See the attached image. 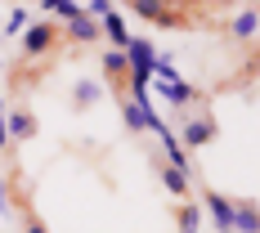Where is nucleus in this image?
Instances as JSON below:
<instances>
[{
  "instance_id": "obj_1",
  "label": "nucleus",
  "mask_w": 260,
  "mask_h": 233,
  "mask_svg": "<svg viewBox=\"0 0 260 233\" xmlns=\"http://www.w3.org/2000/svg\"><path fill=\"white\" fill-rule=\"evenodd\" d=\"M58 41H63V23L41 18V23H27L23 27V36H18V54H23V63H36V58H45V54L58 50Z\"/></svg>"
},
{
  "instance_id": "obj_2",
  "label": "nucleus",
  "mask_w": 260,
  "mask_h": 233,
  "mask_svg": "<svg viewBox=\"0 0 260 233\" xmlns=\"http://www.w3.org/2000/svg\"><path fill=\"white\" fill-rule=\"evenodd\" d=\"M130 14H139L144 23L161 27V31H180L184 23H188V14L180 9V0H126Z\"/></svg>"
},
{
  "instance_id": "obj_3",
  "label": "nucleus",
  "mask_w": 260,
  "mask_h": 233,
  "mask_svg": "<svg viewBox=\"0 0 260 233\" xmlns=\"http://www.w3.org/2000/svg\"><path fill=\"white\" fill-rule=\"evenodd\" d=\"M215 135H220V121L211 117L207 108H198V112H184L180 135H175V139H180V148L188 153V148H207V144L215 139Z\"/></svg>"
},
{
  "instance_id": "obj_4",
  "label": "nucleus",
  "mask_w": 260,
  "mask_h": 233,
  "mask_svg": "<svg viewBox=\"0 0 260 233\" xmlns=\"http://www.w3.org/2000/svg\"><path fill=\"white\" fill-rule=\"evenodd\" d=\"M198 207H202V211H211V220H215V229H220V233H234V202H229L224 193L207 188Z\"/></svg>"
},
{
  "instance_id": "obj_5",
  "label": "nucleus",
  "mask_w": 260,
  "mask_h": 233,
  "mask_svg": "<svg viewBox=\"0 0 260 233\" xmlns=\"http://www.w3.org/2000/svg\"><path fill=\"white\" fill-rule=\"evenodd\" d=\"M36 130H41V121H36V112H31V108H14V112L5 117V135H9L14 144L36 139Z\"/></svg>"
},
{
  "instance_id": "obj_6",
  "label": "nucleus",
  "mask_w": 260,
  "mask_h": 233,
  "mask_svg": "<svg viewBox=\"0 0 260 233\" xmlns=\"http://www.w3.org/2000/svg\"><path fill=\"white\" fill-rule=\"evenodd\" d=\"M63 36H68V41H77V45H94V41L104 36V27H99V18H90V14L81 9L72 23H63Z\"/></svg>"
},
{
  "instance_id": "obj_7",
  "label": "nucleus",
  "mask_w": 260,
  "mask_h": 233,
  "mask_svg": "<svg viewBox=\"0 0 260 233\" xmlns=\"http://www.w3.org/2000/svg\"><path fill=\"white\" fill-rule=\"evenodd\" d=\"M99 68H104V81L117 90V99H121V90H126V72H130V68H126V54H121V50H108L104 58H99Z\"/></svg>"
},
{
  "instance_id": "obj_8",
  "label": "nucleus",
  "mask_w": 260,
  "mask_h": 233,
  "mask_svg": "<svg viewBox=\"0 0 260 233\" xmlns=\"http://www.w3.org/2000/svg\"><path fill=\"white\" fill-rule=\"evenodd\" d=\"M99 27H104V36L112 41V50H126V45H130V27H126V18H121L117 9H112V14H104V18H99Z\"/></svg>"
},
{
  "instance_id": "obj_9",
  "label": "nucleus",
  "mask_w": 260,
  "mask_h": 233,
  "mask_svg": "<svg viewBox=\"0 0 260 233\" xmlns=\"http://www.w3.org/2000/svg\"><path fill=\"white\" fill-rule=\"evenodd\" d=\"M157 175H161V188H166L171 197H188V188H193L188 171H180V166H161Z\"/></svg>"
},
{
  "instance_id": "obj_10",
  "label": "nucleus",
  "mask_w": 260,
  "mask_h": 233,
  "mask_svg": "<svg viewBox=\"0 0 260 233\" xmlns=\"http://www.w3.org/2000/svg\"><path fill=\"white\" fill-rule=\"evenodd\" d=\"M229 36L242 41V45H251V41H256V9H251V5H247V9H238V18L229 23Z\"/></svg>"
},
{
  "instance_id": "obj_11",
  "label": "nucleus",
  "mask_w": 260,
  "mask_h": 233,
  "mask_svg": "<svg viewBox=\"0 0 260 233\" xmlns=\"http://www.w3.org/2000/svg\"><path fill=\"white\" fill-rule=\"evenodd\" d=\"M198 229H202V207L198 202L175 207V233H198Z\"/></svg>"
},
{
  "instance_id": "obj_12",
  "label": "nucleus",
  "mask_w": 260,
  "mask_h": 233,
  "mask_svg": "<svg viewBox=\"0 0 260 233\" xmlns=\"http://www.w3.org/2000/svg\"><path fill=\"white\" fill-rule=\"evenodd\" d=\"M256 229H260L256 202H234V233H256Z\"/></svg>"
},
{
  "instance_id": "obj_13",
  "label": "nucleus",
  "mask_w": 260,
  "mask_h": 233,
  "mask_svg": "<svg viewBox=\"0 0 260 233\" xmlns=\"http://www.w3.org/2000/svg\"><path fill=\"white\" fill-rule=\"evenodd\" d=\"M41 9H45V18H54V23H72L81 14L77 0H41Z\"/></svg>"
},
{
  "instance_id": "obj_14",
  "label": "nucleus",
  "mask_w": 260,
  "mask_h": 233,
  "mask_svg": "<svg viewBox=\"0 0 260 233\" xmlns=\"http://www.w3.org/2000/svg\"><path fill=\"white\" fill-rule=\"evenodd\" d=\"M99 94H104V81H77V85H72V104L77 108H90Z\"/></svg>"
},
{
  "instance_id": "obj_15",
  "label": "nucleus",
  "mask_w": 260,
  "mask_h": 233,
  "mask_svg": "<svg viewBox=\"0 0 260 233\" xmlns=\"http://www.w3.org/2000/svg\"><path fill=\"white\" fill-rule=\"evenodd\" d=\"M23 27H27V9L14 5V14H9V23L0 27V36H23Z\"/></svg>"
},
{
  "instance_id": "obj_16",
  "label": "nucleus",
  "mask_w": 260,
  "mask_h": 233,
  "mask_svg": "<svg viewBox=\"0 0 260 233\" xmlns=\"http://www.w3.org/2000/svg\"><path fill=\"white\" fill-rule=\"evenodd\" d=\"M18 215H23V233H50L41 220H36V215H31V211H18Z\"/></svg>"
},
{
  "instance_id": "obj_17",
  "label": "nucleus",
  "mask_w": 260,
  "mask_h": 233,
  "mask_svg": "<svg viewBox=\"0 0 260 233\" xmlns=\"http://www.w3.org/2000/svg\"><path fill=\"white\" fill-rule=\"evenodd\" d=\"M104 14H112V0H90V18H104Z\"/></svg>"
},
{
  "instance_id": "obj_18",
  "label": "nucleus",
  "mask_w": 260,
  "mask_h": 233,
  "mask_svg": "<svg viewBox=\"0 0 260 233\" xmlns=\"http://www.w3.org/2000/svg\"><path fill=\"white\" fill-rule=\"evenodd\" d=\"M0 211H5V215H14V207H9V188H5V175H0Z\"/></svg>"
}]
</instances>
